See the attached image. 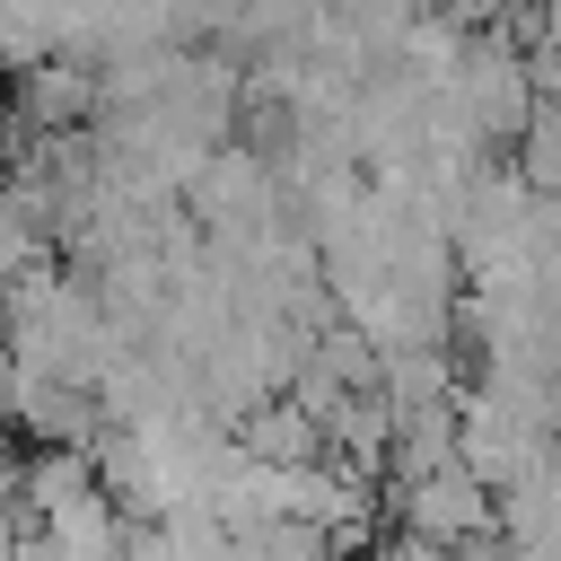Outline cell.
Wrapping results in <instances>:
<instances>
[{
    "label": "cell",
    "instance_id": "obj_1",
    "mask_svg": "<svg viewBox=\"0 0 561 561\" xmlns=\"http://www.w3.org/2000/svg\"><path fill=\"white\" fill-rule=\"evenodd\" d=\"M421 517H430V526H482V500H473V482H465V473H447V482H430Z\"/></svg>",
    "mask_w": 561,
    "mask_h": 561
}]
</instances>
